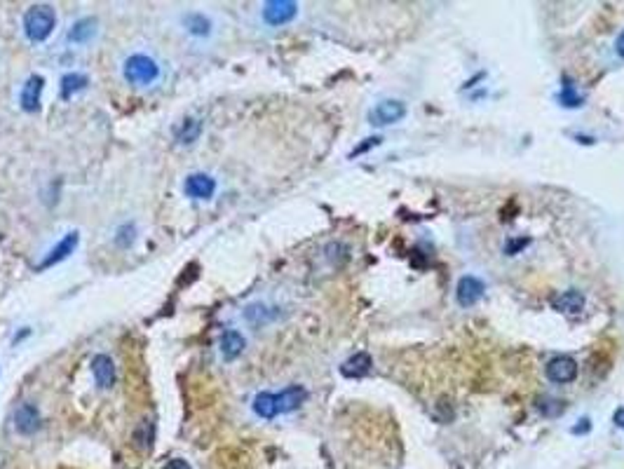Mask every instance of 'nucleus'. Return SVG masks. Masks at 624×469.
<instances>
[{
    "mask_svg": "<svg viewBox=\"0 0 624 469\" xmlns=\"http://www.w3.org/2000/svg\"><path fill=\"white\" fill-rule=\"evenodd\" d=\"M40 427V411L36 404L24 401L15 413V430L19 434H33Z\"/></svg>",
    "mask_w": 624,
    "mask_h": 469,
    "instance_id": "14",
    "label": "nucleus"
},
{
    "mask_svg": "<svg viewBox=\"0 0 624 469\" xmlns=\"http://www.w3.org/2000/svg\"><path fill=\"white\" fill-rule=\"evenodd\" d=\"M404 115H406V106L397 102V99H387V102H380L378 106H373L371 113H368V122L373 127H387V125L399 122Z\"/></svg>",
    "mask_w": 624,
    "mask_h": 469,
    "instance_id": "6",
    "label": "nucleus"
},
{
    "mask_svg": "<svg viewBox=\"0 0 624 469\" xmlns=\"http://www.w3.org/2000/svg\"><path fill=\"white\" fill-rule=\"evenodd\" d=\"M244 347H247V338L237 331V328H228V331H223L221 343H219V350H221V357H223V361H235L240 354L244 352Z\"/></svg>",
    "mask_w": 624,
    "mask_h": 469,
    "instance_id": "13",
    "label": "nucleus"
},
{
    "mask_svg": "<svg viewBox=\"0 0 624 469\" xmlns=\"http://www.w3.org/2000/svg\"><path fill=\"white\" fill-rule=\"evenodd\" d=\"M486 286L479 277H472V274H465L458 281V289H455V298L462 307H472L474 303H479L481 296H484Z\"/></svg>",
    "mask_w": 624,
    "mask_h": 469,
    "instance_id": "11",
    "label": "nucleus"
},
{
    "mask_svg": "<svg viewBox=\"0 0 624 469\" xmlns=\"http://www.w3.org/2000/svg\"><path fill=\"white\" fill-rule=\"evenodd\" d=\"M92 378L99 390H109L116 383V361L111 354H94L92 357Z\"/></svg>",
    "mask_w": 624,
    "mask_h": 469,
    "instance_id": "10",
    "label": "nucleus"
},
{
    "mask_svg": "<svg viewBox=\"0 0 624 469\" xmlns=\"http://www.w3.org/2000/svg\"><path fill=\"white\" fill-rule=\"evenodd\" d=\"M200 134H202V122H200L197 118H186L183 122L176 127L174 136H176V144L181 146H193L200 139Z\"/></svg>",
    "mask_w": 624,
    "mask_h": 469,
    "instance_id": "18",
    "label": "nucleus"
},
{
    "mask_svg": "<svg viewBox=\"0 0 624 469\" xmlns=\"http://www.w3.org/2000/svg\"><path fill=\"white\" fill-rule=\"evenodd\" d=\"M615 425H617V427H622V430H624V408H620V411L615 413Z\"/></svg>",
    "mask_w": 624,
    "mask_h": 469,
    "instance_id": "30",
    "label": "nucleus"
},
{
    "mask_svg": "<svg viewBox=\"0 0 624 469\" xmlns=\"http://www.w3.org/2000/svg\"><path fill=\"white\" fill-rule=\"evenodd\" d=\"M43 90H45V78L43 76H29L26 83L22 85L19 92V106L26 113H36L43 102Z\"/></svg>",
    "mask_w": 624,
    "mask_h": 469,
    "instance_id": "7",
    "label": "nucleus"
},
{
    "mask_svg": "<svg viewBox=\"0 0 624 469\" xmlns=\"http://www.w3.org/2000/svg\"><path fill=\"white\" fill-rule=\"evenodd\" d=\"M80 242V234L73 230V232H66L62 239L57 242V246H52L50 251H47V256L43 258V263L38 265V270H47V267L62 263V260H66L71 256L73 251H76V246Z\"/></svg>",
    "mask_w": 624,
    "mask_h": 469,
    "instance_id": "9",
    "label": "nucleus"
},
{
    "mask_svg": "<svg viewBox=\"0 0 624 469\" xmlns=\"http://www.w3.org/2000/svg\"><path fill=\"white\" fill-rule=\"evenodd\" d=\"M153 439H155V427H153L151 420H141V425L134 430V441L141 451H151Z\"/></svg>",
    "mask_w": 624,
    "mask_h": 469,
    "instance_id": "21",
    "label": "nucleus"
},
{
    "mask_svg": "<svg viewBox=\"0 0 624 469\" xmlns=\"http://www.w3.org/2000/svg\"><path fill=\"white\" fill-rule=\"evenodd\" d=\"M251 408L258 418L263 420H275L279 415V404H277V394L275 392H258L251 401Z\"/></svg>",
    "mask_w": 624,
    "mask_h": 469,
    "instance_id": "17",
    "label": "nucleus"
},
{
    "mask_svg": "<svg viewBox=\"0 0 624 469\" xmlns=\"http://www.w3.org/2000/svg\"><path fill=\"white\" fill-rule=\"evenodd\" d=\"M535 406H538V411L545 415V418H559V415L566 411V401L554 399V397H540Z\"/></svg>",
    "mask_w": 624,
    "mask_h": 469,
    "instance_id": "22",
    "label": "nucleus"
},
{
    "mask_svg": "<svg viewBox=\"0 0 624 469\" xmlns=\"http://www.w3.org/2000/svg\"><path fill=\"white\" fill-rule=\"evenodd\" d=\"M580 422H582V425H578V427H575V430H573V432H575V434L589 432V427H592V425H589V420H580Z\"/></svg>",
    "mask_w": 624,
    "mask_h": 469,
    "instance_id": "29",
    "label": "nucleus"
},
{
    "mask_svg": "<svg viewBox=\"0 0 624 469\" xmlns=\"http://www.w3.org/2000/svg\"><path fill=\"white\" fill-rule=\"evenodd\" d=\"M378 144H380V139H375V136H373V139H368V144L357 146V148L352 150V158H354V155H359V153H366L368 148H373V146H378Z\"/></svg>",
    "mask_w": 624,
    "mask_h": 469,
    "instance_id": "27",
    "label": "nucleus"
},
{
    "mask_svg": "<svg viewBox=\"0 0 624 469\" xmlns=\"http://www.w3.org/2000/svg\"><path fill=\"white\" fill-rule=\"evenodd\" d=\"M298 15V3L293 0H270L261 8V17L268 26H286L291 24Z\"/></svg>",
    "mask_w": 624,
    "mask_h": 469,
    "instance_id": "4",
    "label": "nucleus"
},
{
    "mask_svg": "<svg viewBox=\"0 0 624 469\" xmlns=\"http://www.w3.org/2000/svg\"><path fill=\"white\" fill-rule=\"evenodd\" d=\"M179 29L186 33L188 38L197 40V43H207L216 36V22L209 12L202 10H188L179 15Z\"/></svg>",
    "mask_w": 624,
    "mask_h": 469,
    "instance_id": "3",
    "label": "nucleus"
},
{
    "mask_svg": "<svg viewBox=\"0 0 624 469\" xmlns=\"http://www.w3.org/2000/svg\"><path fill=\"white\" fill-rule=\"evenodd\" d=\"M120 76L130 87L148 90L162 80V64L148 52H132L120 64Z\"/></svg>",
    "mask_w": 624,
    "mask_h": 469,
    "instance_id": "1",
    "label": "nucleus"
},
{
    "mask_svg": "<svg viewBox=\"0 0 624 469\" xmlns=\"http://www.w3.org/2000/svg\"><path fill=\"white\" fill-rule=\"evenodd\" d=\"M22 29H24V36L29 38L31 43H45V40H50L57 29L55 8H50V5H33V8L24 12Z\"/></svg>",
    "mask_w": 624,
    "mask_h": 469,
    "instance_id": "2",
    "label": "nucleus"
},
{
    "mask_svg": "<svg viewBox=\"0 0 624 469\" xmlns=\"http://www.w3.org/2000/svg\"><path fill=\"white\" fill-rule=\"evenodd\" d=\"M165 469H193V467H190V462L183 460V458H172L165 465Z\"/></svg>",
    "mask_w": 624,
    "mask_h": 469,
    "instance_id": "26",
    "label": "nucleus"
},
{
    "mask_svg": "<svg viewBox=\"0 0 624 469\" xmlns=\"http://www.w3.org/2000/svg\"><path fill=\"white\" fill-rule=\"evenodd\" d=\"M183 195L190 200H212L216 195V178L204 172H195L183 181Z\"/></svg>",
    "mask_w": 624,
    "mask_h": 469,
    "instance_id": "5",
    "label": "nucleus"
},
{
    "mask_svg": "<svg viewBox=\"0 0 624 469\" xmlns=\"http://www.w3.org/2000/svg\"><path fill=\"white\" fill-rule=\"evenodd\" d=\"M547 378L559 385L573 383V380L578 378V364L570 357H554L547 364Z\"/></svg>",
    "mask_w": 624,
    "mask_h": 469,
    "instance_id": "12",
    "label": "nucleus"
},
{
    "mask_svg": "<svg viewBox=\"0 0 624 469\" xmlns=\"http://www.w3.org/2000/svg\"><path fill=\"white\" fill-rule=\"evenodd\" d=\"M615 47H617V55L624 59V31L620 33V38H617V45Z\"/></svg>",
    "mask_w": 624,
    "mask_h": 469,
    "instance_id": "28",
    "label": "nucleus"
},
{
    "mask_svg": "<svg viewBox=\"0 0 624 469\" xmlns=\"http://www.w3.org/2000/svg\"><path fill=\"white\" fill-rule=\"evenodd\" d=\"M305 399H307V390H305L303 385H289V387H284V390L277 394L279 415L282 413L298 411V408L305 404Z\"/></svg>",
    "mask_w": 624,
    "mask_h": 469,
    "instance_id": "15",
    "label": "nucleus"
},
{
    "mask_svg": "<svg viewBox=\"0 0 624 469\" xmlns=\"http://www.w3.org/2000/svg\"><path fill=\"white\" fill-rule=\"evenodd\" d=\"M97 36H99V22L94 17H80L78 22H73L71 29L66 31V40L78 47L94 43Z\"/></svg>",
    "mask_w": 624,
    "mask_h": 469,
    "instance_id": "8",
    "label": "nucleus"
},
{
    "mask_svg": "<svg viewBox=\"0 0 624 469\" xmlns=\"http://www.w3.org/2000/svg\"><path fill=\"white\" fill-rule=\"evenodd\" d=\"M371 366L373 361L368 357V352H357L340 364V375H343V378H364V375L371 371Z\"/></svg>",
    "mask_w": 624,
    "mask_h": 469,
    "instance_id": "16",
    "label": "nucleus"
},
{
    "mask_svg": "<svg viewBox=\"0 0 624 469\" xmlns=\"http://www.w3.org/2000/svg\"><path fill=\"white\" fill-rule=\"evenodd\" d=\"M528 244H531V239H528V237L514 239V242H509V244H507V249H505V251L509 253V256H514V253H519V251L523 249V246H528Z\"/></svg>",
    "mask_w": 624,
    "mask_h": 469,
    "instance_id": "25",
    "label": "nucleus"
},
{
    "mask_svg": "<svg viewBox=\"0 0 624 469\" xmlns=\"http://www.w3.org/2000/svg\"><path fill=\"white\" fill-rule=\"evenodd\" d=\"M554 310L559 312H570V314H578L585 307V296L580 291H563L552 300Z\"/></svg>",
    "mask_w": 624,
    "mask_h": 469,
    "instance_id": "19",
    "label": "nucleus"
},
{
    "mask_svg": "<svg viewBox=\"0 0 624 469\" xmlns=\"http://www.w3.org/2000/svg\"><path fill=\"white\" fill-rule=\"evenodd\" d=\"M87 83H90V80H87V76H83V73H78V71L66 73V76L62 78V83H59V85H62V97L71 99L73 94L83 92L87 87Z\"/></svg>",
    "mask_w": 624,
    "mask_h": 469,
    "instance_id": "20",
    "label": "nucleus"
},
{
    "mask_svg": "<svg viewBox=\"0 0 624 469\" xmlns=\"http://www.w3.org/2000/svg\"><path fill=\"white\" fill-rule=\"evenodd\" d=\"M561 102L563 106H570V108H578V106H582V97L578 94V90H575L573 83H566L561 90Z\"/></svg>",
    "mask_w": 624,
    "mask_h": 469,
    "instance_id": "24",
    "label": "nucleus"
},
{
    "mask_svg": "<svg viewBox=\"0 0 624 469\" xmlns=\"http://www.w3.org/2000/svg\"><path fill=\"white\" fill-rule=\"evenodd\" d=\"M244 319L249 321V324L258 326V324H265L268 321V312H265V305L261 303H254L244 310Z\"/></svg>",
    "mask_w": 624,
    "mask_h": 469,
    "instance_id": "23",
    "label": "nucleus"
}]
</instances>
